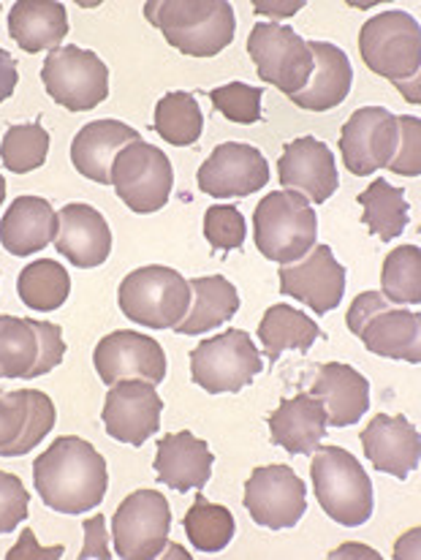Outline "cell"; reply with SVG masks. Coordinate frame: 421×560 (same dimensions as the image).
Instances as JSON below:
<instances>
[{
  "label": "cell",
  "mask_w": 421,
  "mask_h": 560,
  "mask_svg": "<svg viewBox=\"0 0 421 560\" xmlns=\"http://www.w3.org/2000/svg\"><path fill=\"white\" fill-rule=\"evenodd\" d=\"M33 485L44 506L60 514H84L104 501L109 470L93 444L80 435H63L36 457Z\"/></svg>",
  "instance_id": "1"
},
{
  "label": "cell",
  "mask_w": 421,
  "mask_h": 560,
  "mask_svg": "<svg viewBox=\"0 0 421 560\" xmlns=\"http://www.w3.org/2000/svg\"><path fill=\"white\" fill-rule=\"evenodd\" d=\"M144 16L188 58H215L234 42L237 31L229 0H150Z\"/></svg>",
  "instance_id": "2"
},
{
  "label": "cell",
  "mask_w": 421,
  "mask_h": 560,
  "mask_svg": "<svg viewBox=\"0 0 421 560\" xmlns=\"http://www.w3.org/2000/svg\"><path fill=\"white\" fill-rule=\"evenodd\" d=\"M348 329L364 349L386 360L421 362V316L406 305H395L381 291H364L351 302Z\"/></svg>",
  "instance_id": "3"
},
{
  "label": "cell",
  "mask_w": 421,
  "mask_h": 560,
  "mask_svg": "<svg viewBox=\"0 0 421 560\" xmlns=\"http://www.w3.org/2000/svg\"><path fill=\"white\" fill-rule=\"evenodd\" d=\"M359 52L373 74L406 91L419 85L421 71V25L406 11H384L362 25ZM419 91V88H417Z\"/></svg>",
  "instance_id": "4"
},
{
  "label": "cell",
  "mask_w": 421,
  "mask_h": 560,
  "mask_svg": "<svg viewBox=\"0 0 421 560\" xmlns=\"http://www.w3.org/2000/svg\"><path fill=\"white\" fill-rule=\"evenodd\" d=\"M256 248L264 259L294 265L316 245L318 218L311 201L296 190H274L261 199L253 215Z\"/></svg>",
  "instance_id": "5"
},
{
  "label": "cell",
  "mask_w": 421,
  "mask_h": 560,
  "mask_svg": "<svg viewBox=\"0 0 421 560\" xmlns=\"http://www.w3.org/2000/svg\"><path fill=\"white\" fill-rule=\"evenodd\" d=\"M311 476L318 503L329 520L346 528H359L373 517V481L351 452L340 446L316 450Z\"/></svg>",
  "instance_id": "6"
},
{
  "label": "cell",
  "mask_w": 421,
  "mask_h": 560,
  "mask_svg": "<svg viewBox=\"0 0 421 560\" xmlns=\"http://www.w3.org/2000/svg\"><path fill=\"white\" fill-rule=\"evenodd\" d=\"M120 311L150 329H174L190 311V280L172 267H139L120 283Z\"/></svg>",
  "instance_id": "7"
},
{
  "label": "cell",
  "mask_w": 421,
  "mask_h": 560,
  "mask_svg": "<svg viewBox=\"0 0 421 560\" xmlns=\"http://www.w3.org/2000/svg\"><path fill=\"white\" fill-rule=\"evenodd\" d=\"M112 186L137 215H153L164 210L174 188L172 161L164 150L137 139L117 153L112 164Z\"/></svg>",
  "instance_id": "8"
},
{
  "label": "cell",
  "mask_w": 421,
  "mask_h": 560,
  "mask_svg": "<svg viewBox=\"0 0 421 560\" xmlns=\"http://www.w3.org/2000/svg\"><path fill=\"white\" fill-rule=\"evenodd\" d=\"M66 340L58 324L0 316V378H38L63 362Z\"/></svg>",
  "instance_id": "9"
},
{
  "label": "cell",
  "mask_w": 421,
  "mask_h": 560,
  "mask_svg": "<svg viewBox=\"0 0 421 560\" xmlns=\"http://www.w3.org/2000/svg\"><path fill=\"white\" fill-rule=\"evenodd\" d=\"M261 368V354L243 329H226L190 351V375L210 395L245 389Z\"/></svg>",
  "instance_id": "10"
},
{
  "label": "cell",
  "mask_w": 421,
  "mask_h": 560,
  "mask_svg": "<svg viewBox=\"0 0 421 560\" xmlns=\"http://www.w3.org/2000/svg\"><path fill=\"white\" fill-rule=\"evenodd\" d=\"M248 52L261 82L274 85L289 98L300 93L313 74L311 44L280 22H258L250 31Z\"/></svg>",
  "instance_id": "11"
},
{
  "label": "cell",
  "mask_w": 421,
  "mask_h": 560,
  "mask_svg": "<svg viewBox=\"0 0 421 560\" xmlns=\"http://www.w3.org/2000/svg\"><path fill=\"white\" fill-rule=\"evenodd\" d=\"M44 88L49 98L58 101L69 112H87L104 104L109 95V69L90 49L66 47L52 49L42 69Z\"/></svg>",
  "instance_id": "12"
},
{
  "label": "cell",
  "mask_w": 421,
  "mask_h": 560,
  "mask_svg": "<svg viewBox=\"0 0 421 560\" xmlns=\"http://www.w3.org/2000/svg\"><path fill=\"white\" fill-rule=\"evenodd\" d=\"M172 509L161 492L137 490L117 506L112 517L115 552L122 560H155L168 545Z\"/></svg>",
  "instance_id": "13"
},
{
  "label": "cell",
  "mask_w": 421,
  "mask_h": 560,
  "mask_svg": "<svg viewBox=\"0 0 421 560\" xmlns=\"http://www.w3.org/2000/svg\"><path fill=\"white\" fill-rule=\"evenodd\" d=\"M245 509L269 530L296 528L307 512V487L289 466H264L245 481Z\"/></svg>",
  "instance_id": "14"
},
{
  "label": "cell",
  "mask_w": 421,
  "mask_h": 560,
  "mask_svg": "<svg viewBox=\"0 0 421 560\" xmlns=\"http://www.w3.org/2000/svg\"><path fill=\"white\" fill-rule=\"evenodd\" d=\"M400 144L397 115L384 106H362L348 117L340 133V153L348 172L367 177L373 172L389 170L391 159Z\"/></svg>",
  "instance_id": "15"
},
{
  "label": "cell",
  "mask_w": 421,
  "mask_h": 560,
  "mask_svg": "<svg viewBox=\"0 0 421 560\" xmlns=\"http://www.w3.org/2000/svg\"><path fill=\"white\" fill-rule=\"evenodd\" d=\"M164 400L150 381L131 378L109 386L104 400V428L120 444L142 446L161 430Z\"/></svg>",
  "instance_id": "16"
},
{
  "label": "cell",
  "mask_w": 421,
  "mask_h": 560,
  "mask_svg": "<svg viewBox=\"0 0 421 560\" xmlns=\"http://www.w3.org/2000/svg\"><path fill=\"white\" fill-rule=\"evenodd\" d=\"M93 365L106 386L142 378L159 386L166 378V354L159 340L131 329H117L95 346Z\"/></svg>",
  "instance_id": "17"
},
{
  "label": "cell",
  "mask_w": 421,
  "mask_h": 560,
  "mask_svg": "<svg viewBox=\"0 0 421 560\" xmlns=\"http://www.w3.org/2000/svg\"><path fill=\"white\" fill-rule=\"evenodd\" d=\"M280 291L300 300L318 316H327L346 294V267L335 259L329 245H313L307 256L294 265L280 267Z\"/></svg>",
  "instance_id": "18"
},
{
  "label": "cell",
  "mask_w": 421,
  "mask_h": 560,
  "mask_svg": "<svg viewBox=\"0 0 421 560\" xmlns=\"http://www.w3.org/2000/svg\"><path fill=\"white\" fill-rule=\"evenodd\" d=\"M201 194L212 199H234V196L258 194L269 183V164L253 144L226 142L212 150L210 159L201 164L199 175Z\"/></svg>",
  "instance_id": "19"
},
{
  "label": "cell",
  "mask_w": 421,
  "mask_h": 560,
  "mask_svg": "<svg viewBox=\"0 0 421 560\" xmlns=\"http://www.w3.org/2000/svg\"><path fill=\"white\" fill-rule=\"evenodd\" d=\"M55 402L36 389L0 392V457L36 450L55 428Z\"/></svg>",
  "instance_id": "20"
},
{
  "label": "cell",
  "mask_w": 421,
  "mask_h": 560,
  "mask_svg": "<svg viewBox=\"0 0 421 560\" xmlns=\"http://www.w3.org/2000/svg\"><path fill=\"white\" fill-rule=\"evenodd\" d=\"M362 450L375 470L389 474L395 479H408L419 468L421 435L402 413H375L364 428Z\"/></svg>",
  "instance_id": "21"
},
{
  "label": "cell",
  "mask_w": 421,
  "mask_h": 560,
  "mask_svg": "<svg viewBox=\"0 0 421 560\" xmlns=\"http://www.w3.org/2000/svg\"><path fill=\"white\" fill-rule=\"evenodd\" d=\"M278 172L285 190H296L313 205H324L337 190L335 155L316 137H300L285 144Z\"/></svg>",
  "instance_id": "22"
},
{
  "label": "cell",
  "mask_w": 421,
  "mask_h": 560,
  "mask_svg": "<svg viewBox=\"0 0 421 560\" xmlns=\"http://www.w3.org/2000/svg\"><path fill=\"white\" fill-rule=\"evenodd\" d=\"M55 248L60 256L82 270L101 267L112 254V232L106 218L90 205H66L58 212V234Z\"/></svg>",
  "instance_id": "23"
},
{
  "label": "cell",
  "mask_w": 421,
  "mask_h": 560,
  "mask_svg": "<svg viewBox=\"0 0 421 560\" xmlns=\"http://www.w3.org/2000/svg\"><path fill=\"white\" fill-rule=\"evenodd\" d=\"M311 395L324 402L327 424L332 428H351L370 411V381L342 362L318 365Z\"/></svg>",
  "instance_id": "24"
},
{
  "label": "cell",
  "mask_w": 421,
  "mask_h": 560,
  "mask_svg": "<svg viewBox=\"0 0 421 560\" xmlns=\"http://www.w3.org/2000/svg\"><path fill=\"white\" fill-rule=\"evenodd\" d=\"M137 139H142L137 128L120 120L87 122L71 142V164L87 180L109 186L112 164H115L117 153Z\"/></svg>",
  "instance_id": "25"
},
{
  "label": "cell",
  "mask_w": 421,
  "mask_h": 560,
  "mask_svg": "<svg viewBox=\"0 0 421 560\" xmlns=\"http://www.w3.org/2000/svg\"><path fill=\"white\" fill-rule=\"evenodd\" d=\"M58 212L42 196H20L0 218V245L11 256H33L55 243Z\"/></svg>",
  "instance_id": "26"
},
{
  "label": "cell",
  "mask_w": 421,
  "mask_h": 560,
  "mask_svg": "<svg viewBox=\"0 0 421 560\" xmlns=\"http://www.w3.org/2000/svg\"><path fill=\"white\" fill-rule=\"evenodd\" d=\"M212 463H215V455L210 452L207 441L183 430V433L164 435L159 441L155 474H159V481L177 492L201 490L210 481Z\"/></svg>",
  "instance_id": "27"
},
{
  "label": "cell",
  "mask_w": 421,
  "mask_h": 560,
  "mask_svg": "<svg viewBox=\"0 0 421 560\" xmlns=\"http://www.w3.org/2000/svg\"><path fill=\"white\" fill-rule=\"evenodd\" d=\"M272 444L283 446L289 455H313L327 435V411L318 397L307 395L289 397L269 417Z\"/></svg>",
  "instance_id": "28"
},
{
  "label": "cell",
  "mask_w": 421,
  "mask_h": 560,
  "mask_svg": "<svg viewBox=\"0 0 421 560\" xmlns=\"http://www.w3.org/2000/svg\"><path fill=\"white\" fill-rule=\"evenodd\" d=\"M313 74L300 93L291 95L296 106L307 112H327L340 106L351 93L353 69L348 55L335 44L313 42Z\"/></svg>",
  "instance_id": "29"
},
{
  "label": "cell",
  "mask_w": 421,
  "mask_h": 560,
  "mask_svg": "<svg viewBox=\"0 0 421 560\" xmlns=\"http://www.w3.org/2000/svg\"><path fill=\"white\" fill-rule=\"evenodd\" d=\"M9 36L25 52L58 49L69 36V14L58 0H20L9 11Z\"/></svg>",
  "instance_id": "30"
},
{
  "label": "cell",
  "mask_w": 421,
  "mask_h": 560,
  "mask_svg": "<svg viewBox=\"0 0 421 560\" xmlns=\"http://www.w3.org/2000/svg\"><path fill=\"white\" fill-rule=\"evenodd\" d=\"M190 311L174 327L179 335H204L218 324H229L239 311V294L232 280L223 276L190 280Z\"/></svg>",
  "instance_id": "31"
},
{
  "label": "cell",
  "mask_w": 421,
  "mask_h": 560,
  "mask_svg": "<svg viewBox=\"0 0 421 560\" xmlns=\"http://www.w3.org/2000/svg\"><path fill=\"white\" fill-rule=\"evenodd\" d=\"M258 338H261V349L269 362H278L280 354L289 349L307 354L311 346L321 338V329L313 318L296 311L291 305H272L264 313L261 324H258Z\"/></svg>",
  "instance_id": "32"
},
{
  "label": "cell",
  "mask_w": 421,
  "mask_h": 560,
  "mask_svg": "<svg viewBox=\"0 0 421 560\" xmlns=\"http://www.w3.org/2000/svg\"><path fill=\"white\" fill-rule=\"evenodd\" d=\"M359 205H362L364 226L381 237L384 243H391L400 237L402 229L408 226V199L406 190L395 188L386 183L384 177L373 183L367 190L359 194Z\"/></svg>",
  "instance_id": "33"
},
{
  "label": "cell",
  "mask_w": 421,
  "mask_h": 560,
  "mask_svg": "<svg viewBox=\"0 0 421 560\" xmlns=\"http://www.w3.org/2000/svg\"><path fill=\"white\" fill-rule=\"evenodd\" d=\"M16 291L20 300L25 302L31 311L52 313L69 300L71 294V278L63 265L52 259H36L20 272L16 278Z\"/></svg>",
  "instance_id": "34"
},
{
  "label": "cell",
  "mask_w": 421,
  "mask_h": 560,
  "mask_svg": "<svg viewBox=\"0 0 421 560\" xmlns=\"http://www.w3.org/2000/svg\"><path fill=\"white\" fill-rule=\"evenodd\" d=\"M201 128H204V115L194 93H166L155 106V131L174 148H190L199 142Z\"/></svg>",
  "instance_id": "35"
},
{
  "label": "cell",
  "mask_w": 421,
  "mask_h": 560,
  "mask_svg": "<svg viewBox=\"0 0 421 560\" xmlns=\"http://www.w3.org/2000/svg\"><path fill=\"white\" fill-rule=\"evenodd\" d=\"M188 541L199 552H221L234 539V514L226 506L210 503L207 498L196 495V503L188 509L183 520Z\"/></svg>",
  "instance_id": "36"
},
{
  "label": "cell",
  "mask_w": 421,
  "mask_h": 560,
  "mask_svg": "<svg viewBox=\"0 0 421 560\" xmlns=\"http://www.w3.org/2000/svg\"><path fill=\"white\" fill-rule=\"evenodd\" d=\"M381 294L395 305L421 302V250L419 245H400L384 259Z\"/></svg>",
  "instance_id": "37"
},
{
  "label": "cell",
  "mask_w": 421,
  "mask_h": 560,
  "mask_svg": "<svg viewBox=\"0 0 421 560\" xmlns=\"http://www.w3.org/2000/svg\"><path fill=\"white\" fill-rule=\"evenodd\" d=\"M49 153V133L42 122H27V126H11L0 142V161L14 175L44 166Z\"/></svg>",
  "instance_id": "38"
},
{
  "label": "cell",
  "mask_w": 421,
  "mask_h": 560,
  "mask_svg": "<svg viewBox=\"0 0 421 560\" xmlns=\"http://www.w3.org/2000/svg\"><path fill=\"white\" fill-rule=\"evenodd\" d=\"M210 101L226 120L239 122V126H253L261 120V88L232 82V85L210 91Z\"/></svg>",
  "instance_id": "39"
},
{
  "label": "cell",
  "mask_w": 421,
  "mask_h": 560,
  "mask_svg": "<svg viewBox=\"0 0 421 560\" xmlns=\"http://www.w3.org/2000/svg\"><path fill=\"white\" fill-rule=\"evenodd\" d=\"M204 237L215 250H234L245 245V218L237 207L218 205L210 207L204 215Z\"/></svg>",
  "instance_id": "40"
},
{
  "label": "cell",
  "mask_w": 421,
  "mask_h": 560,
  "mask_svg": "<svg viewBox=\"0 0 421 560\" xmlns=\"http://www.w3.org/2000/svg\"><path fill=\"white\" fill-rule=\"evenodd\" d=\"M397 126H400V144H397V153L391 159L389 170L395 175L406 177H419L421 175V120L419 117L402 115L397 117Z\"/></svg>",
  "instance_id": "41"
},
{
  "label": "cell",
  "mask_w": 421,
  "mask_h": 560,
  "mask_svg": "<svg viewBox=\"0 0 421 560\" xmlns=\"http://www.w3.org/2000/svg\"><path fill=\"white\" fill-rule=\"evenodd\" d=\"M27 490L20 476L0 470V536L11 534L27 517Z\"/></svg>",
  "instance_id": "42"
},
{
  "label": "cell",
  "mask_w": 421,
  "mask_h": 560,
  "mask_svg": "<svg viewBox=\"0 0 421 560\" xmlns=\"http://www.w3.org/2000/svg\"><path fill=\"white\" fill-rule=\"evenodd\" d=\"M98 558L109 560V541H106V517L104 514H95V517L84 520V547L80 552V560Z\"/></svg>",
  "instance_id": "43"
},
{
  "label": "cell",
  "mask_w": 421,
  "mask_h": 560,
  "mask_svg": "<svg viewBox=\"0 0 421 560\" xmlns=\"http://www.w3.org/2000/svg\"><path fill=\"white\" fill-rule=\"evenodd\" d=\"M9 560H44V558H63V547H38L36 541V534H33L31 528L22 530V539L16 541V547H11Z\"/></svg>",
  "instance_id": "44"
},
{
  "label": "cell",
  "mask_w": 421,
  "mask_h": 560,
  "mask_svg": "<svg viewBox=\"0 0 421 560\" xmlns=\"http://www.w3.org/2000/svg\"><path fill=\"white\" fill-rule=\"evenodd\" d=\"M16 82H20V71H16L14 58H11V55L0 47V104L14 95Z\"/></svg>",
  "instance_id": "45"
},
{
  "label": "cell",
  "mask_w": 421,
  "mask_h": 560,
  "mask_svg": "<svg viewBox=\"0 0 421 560\" xmlns=\"http://www.w3.org/2000/svg\"><path fill=\"white\" fill-rule=\"evenodd\" d=\"M302 3H289V5H274V3H256L258 14H272V16H285V14H294L300 11Z\"/></svg>",
  "instance_id": "46"
},
{
  "label": "cell",
  "mask_w": 421,
  "mask_h": 560,
  "mask_svg": "<svg viewBox=\"0 0 421 560\" xmlns=\"http://www.w3.org/2000/svg\"><path fill=\"white\" fill-rule=\"evenodd\" d=\"M346 556H362V558H381L378 552L362 550V547H342V550H335L332 558H346Z\"/></svg>",
  "instance_id": "47"
},
{
  "label": "cell",
  "mask_w": 421,
  "mask_h": 560,
  "mask_svg": "<svg viewBox=\"0 0 421 560\" xmlns=\"http://www.w3.org/2000/svg\"><path fill=\"white\" fill-rule=\"evenodd\" d=\"M3 199H5V180L3 175H0V205H3Z\"/></svg>",
  "instance_id": "48"
}]
</instances>
